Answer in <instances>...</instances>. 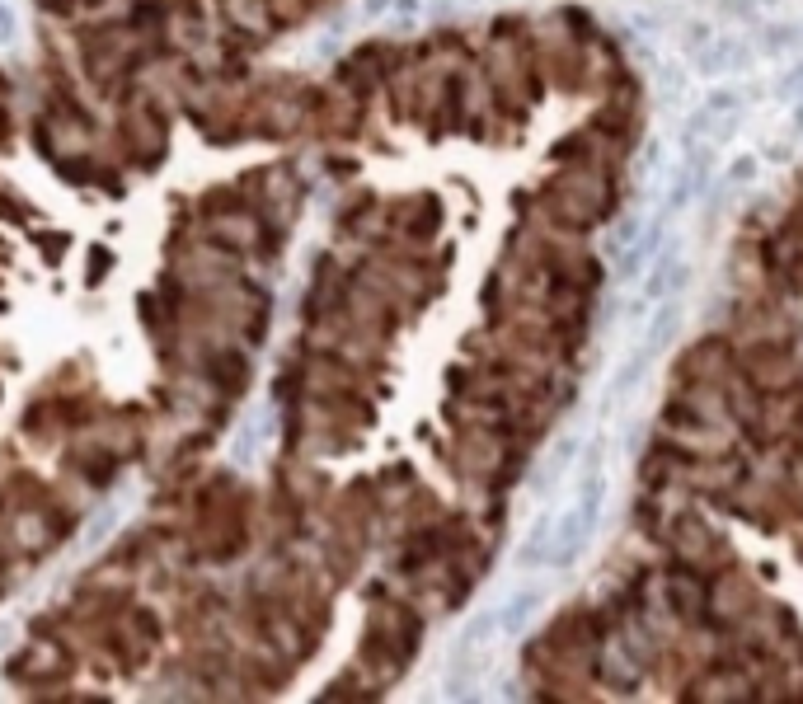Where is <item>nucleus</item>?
<instances>
[{
	"instance_id": "obj_1",
	"label": "nucleus",
	"mask_w": 803,
	"mask_h": 704,
	"mask_svg": "<svg viewBox=\"0 0 803 704\" xmlns=\"http://www.w3.org/2000/svg\"><path fill=\"white\" fill-rule=\"evenodd\" d=\"M602 503H606L602 446H592V451H587L583 484H578V493H573V503L555 517V536H550V554H545V564H550V568H569L573 559L587 550V540H592L597 521H602Z\"/></svg>"
},
{
	"instance_id": "obj_2",
	"label": "nucleus",
	"mask_w": 803,
	"mask_h": 704,
	"mask_svg": "<svg viewBox=\"0 0 803 704\" xmlns=\"http://www.w3.org/2000/svg\"><path fill=\"white\" fill-rule=\"evenodd\" d=\"M545 592L541 587H526V592H512L503 606H494V620H498V639H517L526 625H531V615L541 611Z\"/></svg>"
},
{
	"instance_id": "obj_3",
	"label": "nucleus",
	"mask_w": 803,
	"mask_h": 704,
	"mask_svg": "<svg viewBox=\"0 0 803 704\" xmlns=\"http://www.w3.org/2000/svg\"><path fill=\"white\" fill-rule=\"evenodd\" d=\"M677 324H681V301H663V306H658V315L649 320V329H644V338H639V348H649L653 357H658V352L672 343Z\"/></svg>"
},
{
	"instance_id": "obj_4",
	"label": "nucleus",
	"mask_w": 803,
	"mask_h": 704,
	"mask_svg": "<svg viewBox=\"0 0 803 704\" xmlns=\"http://www.w3.org/2000/svg\"><path fill=\"white\" fill-rule=\"evenodd\" d=\"M653 362H658V357H653L649 348H634V352H630V362H625V367L611 376V395H606V399H630V395H634V385L649 376Z\"/></svg>"
},
{
	"instance_id": "obj_5",
	"label": "nucleus",
	"mask_w": 803,
	"mask_h": 704,
	"mask_svg": "<svg viewBox=\"0 0 803 704\" xmlns=\"http://www.w3.org/2000/svg\"><path fill=\"white\" fill-rule=\"evenodd\" d=\"M19 43V10L15 0H0V47H15Z\"/></svg>"
},
{
	"instance_id": "obj_6",
	"label": "nucleus",
	"mask_w": 803,
	"mask_h": 704,
	"mask_svg": "<svg viewBox=\"0 0 803 704\" xmlns=\"http://www.w3.org/2000/svg\"><path fill=\"white\" fill-rule=\"evenodd\" d=\"M733 108H738V94L719 90V94H710V99H705V118H719V113H733Z\"/></svg>"
},
{
	"instance_id": "obj_7",
	"label": "nucleus",
	"mask_w": 803,
	"mask_h": 704,
	"mask_svg": "<svg viewBox=\"0 0 803 704\" xmlns=\"http://www.w3.org/2000/svg\"><path fill=\"white\" fill-rule=\"evenodd\" d=\"M752 179H757V160H752V155L733 160V169H728V184H752Z\"/></svg>"
},
{
	"instance_id": "obj_8",
	"label": "nucleus",
	"mask_w": 803,
	"mask_h": 704,
	"mask_svg": "<svg viewBox=\"0 0 803 704\" xmlns=\"http://www.w3.org/2000/svg\"><path fill=\"white\" fill-rule=\"evenodd\" d=\"M794 38H799L794 24H785V29H766V47H785V43H794Z\"/></svg>"
},
{
	"instance_id": "obj_9",
	"label": "nucleus",
	"mask_w": 803,
	"mask_h": 704,
	"mask_svg": "<svg viewBox=\"0 0 803 704\" xmlns=\"http://www.w3.org/2000/svg\"><path fill=\"white\" fill-rule=\"evenodd\" d=\"M681 43H686V47H705V43H710V29H705V24H691V29L681 33Z\"/></svg>"
},
{
	"instance_id": "obj_10",
	"label": "nucleus",
	"mask_w": 803,
	"mask_h": 704,
	"mask_svg": "<svg viewBox=\"0 0 803 704\" xmlns=\"http://www.w3.org/2000/svg\"><path fill=\"white\" fill-rule=\"evenodd\" d=\"M390 5H395V0H362V15H367V19H386Z\"/></svg>"
},
{
	"instance_id": "obj_11",
	"label": "nucleus",
	"mask_w": 803,
	"mask_h": 704,
	"mask_svg": "<svg viewBox=\"0 0 803 704\" xmlns=\"http://www.w3.org/2000/svg\"><path fill=\"white\" fill-rule=\"evenodd\" d=\"M728 10H738V19H747L752 10H757V0H724Z\"/></svg>"
},
{
	"instance_id": "obj_12",
	"label": "nucleus",
	"mask_w": 803,
	"mask_h": 704,
	"mask_svg": "<svg viewBox=\"0 0 803 704\" xmlns=\"http://www.w3.org/2000/svg\"><path fill=\"white\" fill-rule=\"evenodd\" d=\"M794 127H799V132H803V108H794Z\"/></svg>"
}]
</instances>
